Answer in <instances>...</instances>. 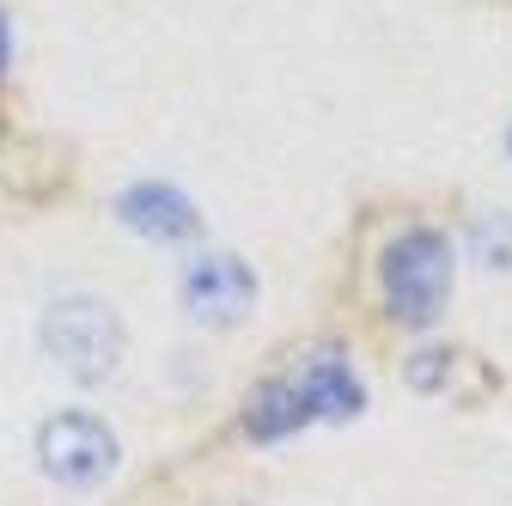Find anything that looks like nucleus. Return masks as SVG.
Returning a JSON list of instances; mask_svg holds the SVG:
<instances>
[{"mask_svg":"<svg viewBox=\"0 0 512 506\" xmlns=\"http://www.w3.org/2000/svg\"><path fill=\"white\" fill-rule=\"evenodd\" d=\"M378 287L403 324H433L445 311V293H452V244H445V232L415 226L391 238L378 257Z\"/></svg>","mask_w":512,"mask_h":506,"instance_id":"f257e3e1","label":"nucleus"},{"mask_svg":"<svg viewBox=\"0 0 512 506\" xmlns=\"http://www.w3.org/2000/svg\"><path fill=\"white\" fill-rule=\"evenodd\" d=\"M43 354L68 378H80V385H104L122 360V318L92 293L55 299L43 311Z\"/></svg>","mask_w":512,"mask_h":506,"instance_id":"f03ea898","label":"nucleus"},{"mask_svg":"<svg viewBox=\"0 0 512 506\" xmlns=\"http://www.w3.org/2000/svg\"><path fill=\"white\" fill-rule=\"evenodd\" d=\"M116 458H122L116 452V433L98 415H80V409L43 421V433H37V464L61 488H98L116 470Z\"/></svg>","mask_w":512,"mask_h":506,"instance_id":"7ed1b4c3","label":"nucleus"},{"mask_svg":"<svg viewBox=\"0 0 512 506\" xmlns=\"http://www.w3.org/2000/svg\"><path fill=\"white\" fill-rule=\"evenodd\" d=\"M183 305L196 324H244L250 305H256V275L244 269V257H232V250H214V257H196L183 269Z\"/></svg>","mask_w":512,"mask_h":506,"instance_id":"20e7f679","label":"nucleus"},{"mask_svg":"<svg viewBox=\"0 0 512 506\" xmlns=\"http://www.w3.org/2000/svg\"><path fill=\"white\" fill-rule=\"evenodd\" d=\"M116 220L128 232L153 238V244H183V238L202 232L196 202H189L183 189H171V183H135V189H122V196H116Z\"/></svg>","mask_w":512,"mask_h":506,"instance_id":"39448f33","label":"nucleus"},{"mask_svg":"<svg viewBox=\"0 0 512 506\" xmlns=\"http://www.w3.org/2000/svg\"><path fill=\"white\" fill-rule=\"evenodd\" d=\"M293 391H299V403H305L311 421H348V415L366 409V385L354 378V366L336 348L305 354L299 372H293Z\"/></svg>","mask_w":512,"mask_h":506,"instance_id":"423d86ee","label":"nucleus"},{"mask_svg":"<svg viewBox=\"0 0 512 506\" xmlns=\"http://www.w3.org/2000/svg\"><path fill=\"white\" fill-rule=\"evenodd\" d=\"M305 403L293 391V378H275V385H263L250 403H244V433L250 439H287L293 427H305Z\"/></svg>","mask_w":512,"mask_h":506,"instance_id":"0eeeda50","label":"nucleus"},{"mask_svg":"<svg viewBox=\"0 0 512 506\" xmlns=\"http://www.w3.org/2000/svg\"><path fill=\"white\" fill-rule=\"evenodd\" d=\"M470 250L482 269H512V220L506 214H482L470 232Z\"/></svg>","mask_w":512,"mask_h":506,"instance_id":"6e6552de","label":"nucleus"},{"mask_svg":"<svg viewBox=\"0 0 512 506\" xmlns=\"http://www.w3.org/2000/svg\"><path fill=\"white\" fill-rule=\"evenodd\" d=\"M445 360H452V354H439V348L415 354V366H409V378H415V391H433V385H439V378H445Z\"/></svg>","mask_w":512,"mask_h":506,"instance_id":"1a4fd4ad","label":"nucleus"},{"mask_svg":"<svg viewBox=\"0 0 512 506\" xmlns=\"http://www.w3.org/2000/svg\"><path fill=\"white\" fill-rule=\"evenodd\" d=\"M7 49L13 43H7V19H0V74H7Z\"/></svg>","mask_w":512,"mask_h":506,"instance_id":"9d476101","label":"nucleus"},{"mask_svg":"<svg viewBox=\"0 0 512 506\" xmlns=\"http://www.w3.org/2000/svg\"><path fill=\"white\" fill-rule=\"evenodd\" d=\"M506 153H512V135H506Z\"/></svg>","mask_w":512,"mask_h":506,"instance_id":"9b49d317","label":"nucleus"}]
</instances>
